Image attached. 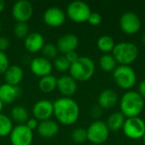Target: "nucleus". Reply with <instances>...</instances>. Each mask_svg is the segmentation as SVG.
<instances>
[{
  "instance_id": "1",
  "label": "nucleus",
  "mask_w": 145,
  "mask_h": 145,
  "mask_svg": "<svg viewBox=\"0 0 145 145\" xmlns=\"http://www.w3.org/2000/svg\"><path fill=\"white\" fill-rule=\"evenodd\" d=\"M54 104V116L57 121L65 126H71L76 122L80 116V108L76 100L71 98L61 97Z\"/></svg>"
},
{
  "instance_id": "2",
  "label": "nucleus",
  "mask_w": 145,
  "mask_h": 145,
  "mask_svg": "<svg viewBox=\"0 0 145 145\" xmlns=\"http://www.w3.org/2000/svg\"><path fill=\"white\" fill-rule=\"evenodd\" d=\"M144 107V99L136 91L126 92L120 101L121 112L126 118L138 117Z\"/></svg>"
},
{
  "instance_id": "3",
  "label": "nucleus",
  "mask_w": 145,
  "mask_h": 145,
  "mask_svg": "<svg viewBox=\"0 0 145 145\" xmlns=\"http://www.w3.org/2000/svg\"><path fill=\"white\" fill-rule=\"evenodd\" d=\"M70 76L76 82H87L95 72V64L88 57H79L70 67Z\"/></svg>"
},
{
  "instance_id": "4",
  "label": "nucleus",
  "mask_w": 145,
  "mask_h": 145,
  "mask_svg": "<svg viewBox=\"0 0 145 145\" xmlns=\"http://www.w3.org/2000/svg\"><path fill=\"white\" fill-rule=\"evenodd\" d=\"M138 54V48L134 43L128 42H121L116 44L112 51V55L116 63H119L121 65H131L137 59Z\"/></svg>"
},
{
  "instance_id": "5",
  "label": "nucleus",
  "mask_w": 145,
  "mask_h": 145,
  "mask_svg": "<svg viewBox=\"0 0 145 145\" xmlns=\"http://www.w3.org/2000/svg\"><path fill=\"white\" fill-rule=\"evenodd\" d=\"M113 78L121 88L131 89L136 83L137 76L135 71L130 65H119L113 71Z\"/></svg>"
},
{
  "instance_id": "6",
  "label": "nucleus",
  "mask_w": 145,
  "mask_h": 145,
  "mask_svg": "<svg viewBox=\"0 0 145 145\" xmlns=\"http://www.w3.org/2000/svg\"><path fill=\"white\" fill-rule=\"evenodd\" d=\"M87 135L88 140L92 144L100 145L107 141L110 130L105 121L97 120L87 128Z\"/></svg>"
},
{
  "instance_id": "7",
  "label": "nucleus",
  "mask_w": 145,
  "mask_h": 145,
  "mask_svg": "<svg viewBox=\"0 0 145 145\" xmlns=\"http://www.w3.org/2000/svg\"><path fill=\"white\" fill-rule=\"evenodd\" d=\"M92 11L88 4L82 1H73L66 8V14L75 23L87 22Z\"/></svg>"
},
{
  "instance_id": "8",
  "label": "nucleus",
  "mask_w": 145,
  "mask_h": 145,
  "mask_svg": "<svg viewBox=\"0 0 145 145\" xmlns=\"http://www.w3.org/2000/svg\"><path fill=\"white\" fill-rule=\"evenodd\" d=\"M124 134L131 139L143 138L145 133V122L140 117L127 118L122 127Z\"/></svg>"
},
{
  "instance_id": "9",
  "label": "nucleus",
  "mask_w": 145,
  "mask_h": 145,
  "mask_svg": "<svg viewBox=\"0 0 145 145\" xmlns=\"http://www.w3.org/2000/svg\"><path fill=\"white\" fill-rule=\"evenodd\" d=\"M9 140L12 145H31L33 140V132L25 124L17 125L10 133Z\"/></svg>"
},
{
  "instance_id": "10",
  "label": "nucleus",
  "mask_w": 145,
  "mask_h": 145,
  "mask_svg": "<svg viewBox=\"0 0 145 145\" xmlns=\"http://www.w3.org/2000/svg\"><path fill=\"white\" fill-rule=\"evenodd\" d=\"M33 14V6L27 0L17 1L12 8V16L17 23H26Z\"/></svg>"
},
{
  "instance_id": "11",
  "label": "nucleus",
  "mask_w": 145,
  "mask_h": 145,
  "mask_svg": "<svg viewBox=\"0 0 145 145\" xmlns=\"http://www.w3.org/2000/svg\"><path fill=\"white\" fill-rule=\"evenodd\" d=\"M120 26L124 33L134 35L141 28V20L137 14L133 12H126L120 19Z\"/></svg>"
},
{
  "instance_id": "12",
  "label": "nucleus",
  "mask_w": 145,
  "mask_h": 145,
  "mask_svg": "<svg viewBox=\"0 0 145 145\" xmlns=\"http://www.w3.org/2000/svg\"><path fill=\"white\" fill-rule=\"evenodd\" d=\"M32 115L39 122L49 120L54 116V104L48 99H40L32 107Z\"/></svg>"
},
{
  "instance_id": "13",
  "label": "nucleus",
  "mask_w": 145,
  "mask_h": 145,
  "mask_svg": "<svg viewBox=\"0 0 145 145\" xmlns=\"http://www.w3.org/2000/svg\"><path fill=\"white\" fill-rule=\"evenodd\" d=\"M30 69L33 75L40 78L51 75L53 71V64L48 59L39 56L31 59L30 63Z\"/></svg>"
},
{
  "instance_id": "14",
  "label": "nucleus",
  "mask_w": 145,
  "mask_h": 145,
  "mask_svg": "<svg viewBox=\"0 0 145 145\" xmlns=\"http://www.w3.org/2000/svg\"><path fill=\"white\" fill-rule=\"evenodd\" d=\"M65 20V12L59 7H50L43 13V21L49 27H59Z\"/></svg>"
},
{
  "instance_id": "15",
  "label": "nucleus",
  "mask_w": 145,
  "mask_h": 145,
  "mask_svg": "<svg viewBox=\"0 0 145 145\" xmlns=\"http://www.w3.org/2000/svg\"><path fill=\"white\" fill-rule=\"evenodd\" d=\"M79 44L78 37L72 33H66L59 37L56 47L58 51L63 54L76 51Z\"/></svg>"
},
{
  "instance_id": "16",
  "label": "nucleus",
  "mask_w": 145,
  "mask_h": 145,
  "mask_svg": "<svg viewBox=\"0 0 145 145\" xmlns=\"http://www.w3.org/2000/svg\"><path fill=\"white\" fill-rule=\"evenodd\" d=\"M57 89L63 97L71 98L77 90V82L71 76H62L57 79Z\"/></svg>"
},
{
  "instance_id": "17",
  "label": "nucleus",
  "mask_w": 145,
  "mask_h": 145,
  "mask_svg": "<svg viewBox=\"0 0 145 145\" xmlns=\"http://www.w3.org/2000/svg\"><path fill=\"white\" fill-rule=\"evenodd\" d=\"M21 88L19 86H13L3 83L0 87V99L3 104H12L21 96Z\"/></svg>"
},
{
  "instance_id": "18",
  "label": "nucleus",
  "mask_w": 145,
  "mask_h": 145,
  "mask_svg": "<svg viewBox=\"0 0 145 145\" xmlns=\"http://www.w3.org/2000/svg\"><path fill=\"white\" fill-rule=\"evenodd\" d=\"M44 37L39 32H31L24 39V47L29 53H38L44 46Z\"/></svg>"
},
{
  "instance_id": "19",
  "label": "nucleus",
  "mask_w": 145,
  "mask_h": 145,
  "mask_svg": "<svg viewBox=\"0 0 145 145\" xmlns=\"http://www.w3.org/2000/svg\"><path fill=\"white\" fill-rule=\"evenodd\" d=\"M59 130V124L51 119L40 121L37 129L38 135L43 138H51L55 137Z\"/></svg>"
},
{
  "instance_id": "20",
  "label": "nucleus",
  "mask_w": 145,
  "mask_h": 145,
  "mask_svg": "<svg viewBox=\"0 0 145 145\" xmlns=\"http://www.w3.org/2000/svg\"><path fill=\"white\" fill-rule=\"evenodd\" d=\"M118 94L112 89H105L100 93L98 98L99 106L103 110H110L116 105Z\"/></svg>"
},
{
  "instance_id": "21",
  "label": "nucleus",
  "mask_w": 145,
  "mask_h": 145,
  "mask_svg": "<svg viewBox=\"0 0 145 145\" xmlns=\"http://www.w3.org/2000/svg\"><path fill=\"white\" fill-rule=\"evenodd\" d=\"M24 77V71L22 68L17 65H9L8 70L3 74V80L6 84L19 86Z\"/></svg>"
},
{
  "instance_id": "22",
  "label": "nucleus",
  "mask_w": 145,
  "mask_h": 145,
  "mask_svg": "<svg viewBox=\"0 0 145 145\" xmlns=\"http://www.w3.org/2000/svg\"><path fill=\"white\" fill-rule=\"evenodd\" d=\"M126 117L124 115L120 112H114L112 113L107 119V121L105 122L109 130L112 132H117L121 129H122L124 123L126 121Z\"/></svg>"
},
{
  "instance_id": "23",
  "label": "nucleus",
  "mask_w": 145,
  "mask_h": 145,
  "mask_svg": "<svg viewBox=\"0 0 145 145\" xmlns=\"http://www.w3.org/2000/svg\"><path fill=\"white\" fill-rule=\"evenodd\" d=\"M11 120L18 125H24L29 120V114L27 110L22 105H15L10 111Z\"/></svg>"
},
{
  "instance_id": "24",
  "label": "nucleus",
  "mask_w": 145,
  "mask_h": 145,
  "mask_svg": "<svg viewBox=\"0 0 145 145\" xmlns=\"http://www.w3.org/2000/svg\"><path fill=\"white\" fill-rule=\"evenodd\" d=\"M38 88L44 93H52L57 88V78L53 75L43 76L38 82Z\"/></svg>"
},
{
  "instance_id": "25",
  "label": "nucleus",
  "mask_w": 145,
  "mask_h": 145,
  "mask_svg": "<svg viewBox=\"0 0 145 145\" xmlns=\"http://www.w3.org/2000/svg\"><path fill=\"white\" fill-rule=\"evenodd\" d=\"M115 46H116V44H115L114 39L111 37L108 36V35H104V36L100 37L98 39V42H97L98 48L101 52L105 53V54L112 52Z\"/></svg>"
},
{
  "instance_id": "26",
  "label": "nucleus",
  "mask_w": 145,
  "mask_h": 145,
  "mask_svg": "<svg viewBox=\"0 0 145 145\" xmlns=\"http://www.w3.org/2000/svg\"><path fill=\"white\" fill-rule=\"evenodd\" d=\"M99 66L105 72H112L116 68V61L112 54H105L99 59Z\"/></svg>"
},
{
  "instance_id": "27",
  "label": "nucleus",
  "mask_w": 145,
  "mask_h": 145,
  "mask_svg": "<svg viewBox=\"0 0 145 145\" xmlns=\"http://www.w3.org/2000/svg\"><path fill=\"white\" fill-rule=\"evenodd\" d=\"M13 128H14V124L11 118L1 113L0 114V137L4 138L6 136H9Z\"/></svg>"
},
{
  "instance_id": "28",
  "label": "nucleus",
  "mask_w": 145,
  "mask_h": 145,
  "mask_svg": "<svg viewBox=\"0 0 145 145\" xmlns=\"http://www.w3.org/2000/svg\"><path fill=\"white\" fill-rule=\"evenodd\" d=\"M54 66L57 71L60 72H65L70 70L71 63L68 61V59L65 55H61V56H57L54 59Z\"/></svg>"
},
{
  "instance_id": "29",
  "label": "nucleus",
  "mask_w": 145,
  "mask_h": 145,
  "mask_svg": "<svg viewBox=\"0 0 145 145\" xmlns=\"http://www.w3.org/2000/svg\"><path fill=\"white\" fill-rule=\"evenodd\" d=\"M71 139L74 143L81 144L88 140L87 129L82 127H77L71 133Z\"/></svg>"
},
{
  "instance_id": "30",
  "label": "nucleus",
  "mask_w": 145,
  "mask_h": 145,
  "mask_svg": "<svg viewBox=\"0 0 145 145\" xmlns=\"http://www.w3.org/2000/svg\"><path fill=\"white\" fill-rule=\"evenodd\" d=\"M58 48L56 45L53 43H47L44 44L42 53V57L48 59V60L50 59H54L58 56Z\"/></svg>"
},
{
  "instance_id": "31",
  "label": "nucleus",
  "mask_w": 145,
  "mask_h": 145,
  "mask_svg": "<svg viewBox=\"0 0 145 145\" xmlns=\"http://www.w3.org/2000/svg\"><path fill=\"white\" fill-rule=\"evenodd\" d=\"M14 34L20 39H25L29 35V26L26 23H16L14 27Z\"/></svg>"
},
{
  "instance_id": "32",
  "label": "nucleus",
  "mask_w": 145,
  "mask_h": 145,
  "mask_svg": "<svg viewBox=\"0 0 145 145\" xmlns=\"http://www.w3.org/2000/svg\"><path fill=\"white\" fill-rule=\"evenodd\" d=\"M9 67V60L4 52H0V75H3Z\"/></svg>"
},
{
  "instance_id": "33",
  "label": "nucleus",
  "mask_w": 145,
  "mask_h": 145,
  "mask_svg": "<svg viewBox=\"0 0 145 145\" xmlns=\"http://www.w3.org/2000/svg\"><path fill=\"white\" fill-rule=\"evenodd\" d=\"M88 22L90 25H94V26L95 25H99L102 22V16L100 15V14H99L97 12H92L91 14L89 15Z\"/></svg>"
},
{
  "instance_id": "34",
  "label": "nucleus",
  "mask_w": 145,
  "mask_h": 145,
  "mask_svg": "<svg viewBox=\"0 0 145 145\" xmlns=\"http://www.w3.org/2000/svg\"><path fill=\"white\" fill-rule=\"evenodd\" d=\"M38 124H39V121L35 119L34 117L33 118H29V120L26 121L25 123V126L31 130V131H34V130H37V127H38Z\"/></svg>"
},
{
  "instance_id": "35",
  "label": "nucleus",
  "mask_w": 145,
  "mask_h": 145,
  "mask_svg": "<svg viewBox=\"0 0 145 145\" xmlns=\"http://www.w3.org/2000/svg\"><path fill=\"white\" fill-rule=\"evenodd\" d=\"M9 46V40L8 37L0 36V52H4Z\"/></svg>"
},
{
  "instance_id": "36",
  "label": "nucleus",
  "mask_w": 145,
  "mask_h": 145,
  "mask_svg": "<svg viewBox=\"0 0 145 145\" xmlns=\"http://www.w3.org/2000/svg\"><path fill=\"white\" fill-rule=\"evenodd\" d=\"M66 57V59H68V61L71 63V65L74 62H76L78 59H79V56H78V54L76 52V51H73V52H71V53H68L65 55Z\"/></svg>"
},
{
  "instance_id": "37",
  "label": "nucleus",
  "mask_w": 145,
  "mask_h": 145,
  "mask_svg": "<svg viewBox=\"0 0 145 145\" xmlns=\"http://www.w3.org/2000/svg\"><path fill=\"white\" fill-rule=\"evenodd\" d=\"M102 110L103 109H101L99 105L94 106L92 109V110H91V116L93 118H99V117H100L101 115H102Z\"/></svg>"
},
{
  "instance_id": "38",
  "label": "nucleus",
  "mask_w": 145,
  "mask_h": 145,
  "mask_svg": "<svg viewBox=\"0 0 145 145\" xmlns=\"http://www.w3.org/2000/svg\"><path fill=\"white\" fill-rule=\"evenodd\" d=\"M138 93L142 96L144 99H145V80L142 81L138 86Z\"/></svg>"
},
{
  "instance_id": "39",
  "label": "nucleus",
  "mask_w": 145,
  "mask_h": 145,
  "mask_svg": "<svg viewBox=\"0 0 145 145\" xmlns=\"http://www.w3.org/2000/svg\"><path fill=\"white\" fill-rule=\"evenodd\" d=\"M4 8H5V2L3 0H0V13L3 11Z\"/></svg>"
},
{
  "instance_id": "40",
  "label": "nucleus",
  "mask_w": 145,
  "mask_h": 145,
  "mask_svg": "<svg viewBox=\"0 0 145 145\" xmlns=\"http://www.w3.org/2000/svg\"><path fill=\"white\" fill-rule=\"evenodd\" d=\"M3 105H4V104L1 101V99H0V114L2 113V111H3Z\"/></svg>"
},
{
  "instance_id": "41",
  "label": "nucleus",
  "mask_w": 145,
  "mask_h": 145,
  "mask_svg": "<svg viewBox=\"0 0 145 145\" xmlns=\"http://www.w3.org/2000/svg\"><path fill=\"white\" fill-rule=\"evenodd\" d=\"M142 41H143V42L145 44V32L143 34V37H142Z\"/></svg>"
},
{
  "instance_id": "42",
  "label": "nucleus",
  "mask_w": 145,
  "mask_h": 145,
  "mask_svg": "<svg viewBox=\"0 0 145 145\" xmlns=\"http://www.w3.org/2000/svg\"><path fill=\"white\" fill-rule=\"evenodd\" d=\"M143 143H144V144L145 145V133H144V137H143Z\"/></svg>"
},
{
  "instance_id": "43",
  "label": "nucleus",
  "mask_w": 145,
  "mask_h": 145,
  "mask_svg": "<svg viewBox=\"0 0 145 145\" xmlns=\"http://www.w3.org/2000/svg\"><path fill=\"white\" fill-rule=\"evenodd\" d=\"M1 28H2V25H1V22H0V31H1Z\"/></svg>"
},
{
  "instance_id": "44",
  "label": "nucleus",
  "mask_w": 145,
  "mask_h": 145,
  "mask_svg": "<svg viewBox=\"0 0 145 145\" xmlns=\"http://www.w3.org/2000/svg\"><path fill=\"white\" fill-rule=\"evenodd\" d=\"M1 85H2V84H1V82H0V87H1Z\"/></svg>"
},
{
  "instance_id": "45",
  "label": "nucleus",
  "mask_w": 145,
  "mask_h": 145,
  "mask_svg": "<svg viewBox=\"0 0 145 145\" xmlns=\"http://www.w3.org/2000/svg\"><path fill=\"white\" fill-rule=\"evenodd\" d=\"M91 145H95V144H91Z\"/></svg>"
}]
</instances>
